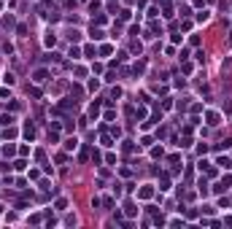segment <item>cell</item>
Wrapping results in <instances>:
<instances>
[{
  "mask_svg": "<svg viewBox=\"0 0 232 229\" xmlns=\"http://www.w3.org/2000/svg\"><path fill=\"white\" fill-rule=\"evenodd\" d=\"M138 197H140V200H148V197H154V189H151V186H143V189L138 191Z\"/></svg>",
  "mask_w": 232,
  "mask_h": 229,
  "instance_id": "6da1fadb",
  "label": "cell"
},
{
  "mask_svg": "<svg viewBox=\"0 0 232 229\" xmlns=\"http://www.w3.org/2000/svg\"><path fill=\"white\" fill-rule=\"evenodd\" d=\"M33 78L40 84V81H46V78H49V73H46V70H35V75H33Z\"/></svg>",
  "mask_w": 232,
  "mask_h": 229,
  "instance_id": "7a4b0ae2",
  "label": "cell"
},
{
  "mask_svg": "<svg viewBox=\"0 0 232 229\" xmlns=\"http://www.w3.org/2000/svg\"><path fill=\"white\" fill-rule=\"evenodd\" d=\"M208 124L216 127V124H219V113H213V111H211V113H208Z\"/></svg>",
  "mask_w": 232,
  "mask_h": 229,
  "instance_id": "3957f363",
  "label": "cell"
},
{
  "mask_svg": "<svg viewBox=\"0 0 232 229\" xmlns=\"http://www.w3.org/2000/svg\"><path fill=\"white\" fill-rule=\"evenodd\" d=\"M216 164H221V167H224V170H229V167H232V162H229V159H224V156H221V159L216 162Z\"/></svg>",
  "mask_w": 232,
  "mask_h": 229,
  "instance_id": "277c9868",
  "label": "cell"
},
{
  "mask_svg": "<svg viewBox=\"0 0 232 229\" xmlns=\"http://www.w3.org/2000/svg\"><path fill=\"white\" fill-rule=\"evenodd\" d=\"M24 135H27V138H30V140H33V135H35V129H33V124H27V127H24Z\"/></svg>",
  "mask_w": 232,
  "mask_h": 229,
  "instance_id": "5b68a950",
  "label": "cell"
},
{
  "mask_svg": "<svg viewBox=\"0 0 232 229\" xmlns=\"http://www.w3.org/2000/svg\"><path fill=\"white\" fill-rule=\"evenodd\" d=\"M92 38H94V40H100V38H103V30H97V27H92Z\"/></svg>",
  "mask_w": 232,
  "mask_h": 229,
  "instance_id": "8992f818",
  "label": "cell"
},
{
  "mask_svg": "<svg viewBox=\"0 0 232 229\" xmlns=\"http://www.w3.org/2000/svg\"><path fill=\"white\" fill-rule=\"evenodd\" d=\"M54 40H57V38H54V35H51V33H49V35H46V38H43V43H46V46H54Z\"/></svg>",
  "mask_w": 232,
  "mask_h": 229,
  "instance_id": "52a82bcc",
  "label": "cell"
}]
</instances>
